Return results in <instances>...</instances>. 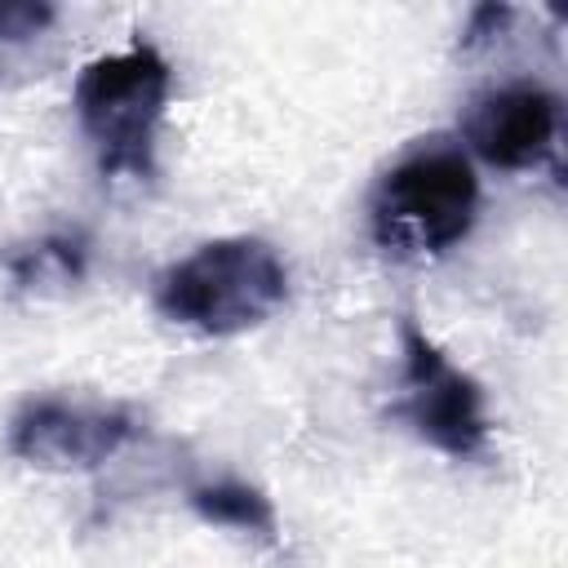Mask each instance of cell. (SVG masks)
I'll use <instances>...</instances> for the list:
<instances>
[{"instance_id": "obj_7", "label": "cell", "mask_w": 568, "mask_h": 568, "mask_svg": "<svg viewBox=\"0 0 568 568\" xmlns=\"http://www.w3.org/2000/svg\"><path fill=\"white\" fill-rule=\"evenodd\" d=\"M186 501L204 524H217V528H231V532H244V537H257V541H275L280 537V515H275L271 497L262 488L244 484V479L191 484Z\"/></svg>"}, {"instance_id": "obj_4", "label": "cell", "mask_w": 568, "mask_h": 568, "mask_svg": "<svg viewBox=\"0 0 568 568\" xmlns=\"http://www.w3.org/2000/svg\"><path fill=\"white\" fill-rule=\"evenodd\" d=\"M386 413L426 448L453 462L488 453L493 422L484 386L466 368H457L413 315L399 320V390Z\"/></svg>"}, {"instance_id": "obj_8", "label": "cell", "mask_w": 568, "mask_h": 568, "mask_svg": "<svg viewBox=\"0 0 568 568\" xmlns=\"http://www.w3.org/2000/svg\"><path fill=\"white\" fill-rule=\"evenodd\" d=\"M84 275V244L75 235H49L13 257V280L22 288H67Z\"/></svg>"}, {"instance_id": "obj_2", "label": "cell", "mask_w": 568, "mask_h": 568, "mask_svg": "<svg viewBox=\"0 0 568 568\" xmlns=\"http://www.w3.org/2000/svg\"><path fill=\"white\" fill-rule=\"evenodd\" d=\"M479 217V178L462 146L430 138L404 151L368 195L373 244L390 257H439Z\"/></svg>"}, {"instance_id": "obj_5", "label": "cell", "mask_w": 568, "mask_h": 568, "mask_svg": "<svg viewBox=\"0 0 568 568\" xmlns=\"http://www.w3.org/2000/svg\"><path fill=\"white\" fill-rule=\"evenodd\" d=\"M138 435H142L138 413L124 404L40 395L13 413L9 453L36 470L80 475V470H98L111 457H120Z\"/></svg>"}, {"instance_id": "obj_3", "label": "cell", "mask_w": 568, "mask_h": 568, "mask_svg": "<svg viewBox=\"0 0 568 568\" xmlns=\"http://www.w3.org/2000/svg\"><path fill=\"white\" fill-rule=\"evenodd\" d=\"M173 93V67L151 40L93 58L71 93L80 133L89 138L102 178H151L155 133Z\"/></svg>"}, {"instance_id": "obj_1", "label": "cell", "mask_w": 568, "mask_h": 568, "mask_svg": "<svg viewBox=\"0 0 568 568\" xmlns=\"http://www.w3.org/2000/svg\"><path fill=\"white\" fill-rule=\"evenodd\" d=\"M293 280L284 257L257 235H222L155 275V311L200 337H235L262 328L288 306Z\"/></svg>"}, {"instance_id": "obj_6", "label": "cell", "mask_w": 568, "mask_h": 568, "mask_svg": "<svg viewBox=\"0 0 568 568\" xmlns=\"http://www.w3.org/2000/svg\"><path fill=\"white\" fill-rule=\"evenodd\" d=\"M559 106H564L559 93L546 89L541 80H510L470 98L462 115V138L484 164L524 173L555 160L559 124H564Z\"/></svg>"}]
</instances>
